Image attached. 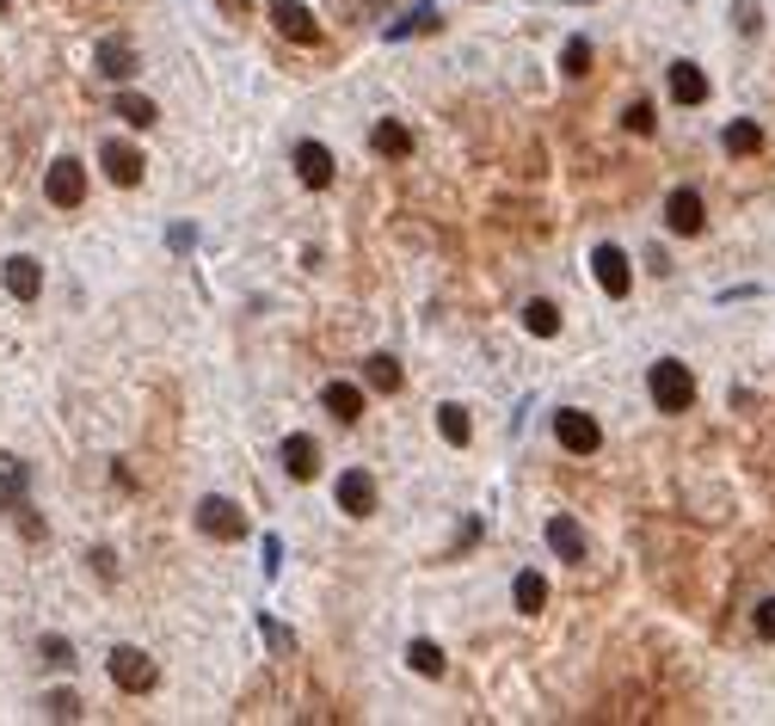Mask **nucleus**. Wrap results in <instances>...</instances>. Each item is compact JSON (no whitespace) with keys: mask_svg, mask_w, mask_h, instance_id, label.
Here are the masks:
<instances>
[{"mask_svg":"<svg viewBox=\"0 0 775 726\" xmlns=\"http://www.w3.org/2000/svg\"><path fill=\"white\" fill-rule=\"evenodd\" d=\"M44 664H56V671H68V664H75V647H68L63 634H49V640H44Z\"/></svg>","mask_w":775,"mask_h":726,"instance_id":"obj_30","label":"nucleus"},{"mask_svg":"<svg viewBox=\"0 0 775 726\" xmlns=\"http://www.w3.org/2000/svg\"><path fill=\"white\" fill-rule=\"evenodd\" d=\"M99 160H105V172H111V186H142V148H130V142H105L99 148Z\"/></svg>","mask_w":775,"mask_h":726,"instance_id":"obj_10","label":"nucleus"},{"mask_svg":"<svg viewBox=\"0 0 775 726\" xmlns=\"http://www.w3.org/2000/svg\"><path fill=\"white\" fill-rule=\"evenodd\" d=\"M671 99L677 105H701L708 99V75L696 63H671Z\"/></svg>","mask_w":775,"mask_h":726,"instance_id":"obj_14","label":"nucleus"},{"mask_svg":"<svg viewBox=\"0 0 775 726\" xmlns=\"http://www.w3.org/2000/svg\"><path fill=\"white\" fill-rule=\"evenodd\" d=\"M117 118H124V124H136V130H148L160 111H155V99H142V93H117Z\"/></svg>","mask_w":775,"mask_h":726,"instance_id":"obj_24","label":"nucleus"},{"mask_svg":"<svg viewBox=\"0 0 775 726\" xmlns=\"http://www.w3.org/2000/svg\"><path fill=\"white\" fill-rule=\"evenodd\" d=\"M701 222H708V216H701V191L677 186V191L665 198V228H671V234H701Z\"/></svg>","mask_w":775,"mask_h":726,"instance_id":"obj_8","label":"nucleus"},{"mask_svg":"<svg viewBox=\"0 0 775 726\" xmlns=\"http://www.w3.org/2000/svg\"><path fill=\"white\" fill-rule=\"evenodd\" d=\"M512 597H517V610H524V616H536V610H542V603H548V585H542V572H517Z\"/></svg>","mask_w":775,"mask_h":726,"instance_id":"obj_20","label":"nucleus"},{"mask_svg":"<svg viewBox=\"0 0 775 726\" xmlns=\"http://www.w3.org/2000/svg\"><path fill=\"white\" fill-rule=\"evenodd\" d=\"M271 19H278V32L295 37V44H314V37H321L314 13H308V7H295V0H271Z\"/></svg>","mask_w":775,"mask_h":726,"instance_id":"obj_13","label":"nucleus"},{"mask_svg":"<svg viewBox=\"0 0 775 726\" xmlns=\"http://www.w3.org/2000/svg\"><path fill=\"white\" fill-rule=\"evenodd\" d=\"M155 659H148V652L142 647H117L111 652V683H117V690L124 695H142V690H155Z\"/></svg>","mask_w":775,"mask_h":726,"instance_id":"obj_3","label":"nucleus"},{"mask_svg":"<svg viewBox=\"0 0 775 726\" xmlns=\"http://www.w3.org/2000/svg\"><path fill=\"white\" fill-rule=\"evenodd\" d=\"M560 68H566V75H585V68H591V44H585V37H573V44L560 49Z\"/></svg>","mask_w":775,"mask_h":726,"instance_id":"obj_29","label":"nucleus"},{"mask_svg":"<svg viewBox=\"0 0 775 726\" xmlns=\"http://www.w3.org/2000/svg\"><path fill=\"white\" fill-rule=\"evenodd\" d=\"M591 271H597L604 295H628V290H634V265H628V253H621V247H609V241L591 253Z\"/></svg>","mask_w":775,"mask_h":726,"instance_id":"obj_5","label":"nucleus"},{"mask_svg":"<svg viewBox=\"0 0 775 726\" xmlns=\"http://www.w3.org/2000/svg\"><path fill=\"white\" fill-rule=\"evenodd\" d=\"M406 664H413L419 678H443V647H437V640H413V647H406Z\"/></svg>","mask_w":775,"mask_h":726,"instance_id":"obj_21","label":"nucleus"},{"mask_svg":"<svg viewBox=\"0 0 775 726\" xmlns=\"http://www.w3.org/2000/svg\"><path fill=\"white\" fill-rule=\"evenodd\" d=\"M44 714H49V721H80V695L75 690H49L44 695Z\"/></svg>","mask_w":775,"mask_h":726,"instance_id":"obj_28","label":"nucleus"},{"mask_svg":"<svg viewBox=\"0 0 775 726\" xmlns=\"http://www.w3.org/2000/svg\"><path fill=\"white\" fill-rule=\"evenodd\" d=\"M548 548H554L560 560H585V529H579L573 517H548Z\"/></svg>","mask_w":775,"mask_h":726,"instance_id":"obj_15","label":"nucleus"},{"mask_svg":"<svg viewBox=\"0 0 775 726\" xmlns=\"http://www.w3.org/2000/svg\"><path fill=\"white\" fill-rule=\"evenodd\" d=\"M283 468H290L295 480H314V468H321V444H314V437H290V444H283Z\"/></svg>","mask_w":775,"mask_h":726,"instance_id":"obj_17","label":"nucleus"},{"mask_svg":"<svg viewBox=\"0 0 775 726\" xmlns=\"http://www.w3.org/2000/svg\"><path fill=\"white\" fill-rule=\"evenodd\" d=\"M333 499H339L345 517H370V511H375V480L363 474V468H345L339 487H333Z\"/></svg>","mask_w":775,"mask_h":726,"instance_id":"obj_7","label":"nucleus"},{"mask_svg":"<svg viewBox=\"0 0 775 726\" xmlns=\"http://www.w3.org/2000/svg\"><path fill=\"white\" fill-rule=\"evenodd\" d=\"M44 191H49V203H56V210H75V203L87 198V167H80V160H56V167H49V179H44Z\"/></svg>","mask_w":775,"mask_h":726,"instance_id":"obj_6","label":"nucleus"},{"mask_svg":"<svg viewBox=\"0 0 775 726\" xmlns=\"http://www.w3.org/2000/svg\"><path fill=\"white\" fill-rule=\"evenodd\" d=\"M554 437H560V449H573V456H591V449L604 444V432H597V418H591V413H579V406L554 413Z\"/></svg>","mask_w":775,"mask_h":726,"instance_id":"obj_4","label":"nucleus"},{"mask_svg":"<svg viewBox=\"0 0 775 726\" xmlns=\"http://www.w3.org/2000/svg\"><path fill=\"white\" fill-rule=\"evenodd\" d=\"M0 278H7V290H13L19 302H37V295H44V265L25 259V253H13V259L0 265Z\"/></svg>","mask_w":775,"mask_h":726,"instance_id":"obj_9","label":"nucleus"},{"mask_svg":"<svg viewBox=\"0 0 775 726\" xmlns=\"http://www.w3.org/2000/svg\"><path fill=\"white\" fill-rule=\"evenodd\" d=\"M363 376H370V388H382V394H394V388H401V364H394V357H370V364H363Z\"/></svg>","mask_w":775,"mask_h":726,"instance_id":"obj_27","label":"nucleus"},{"mask_svg":"<svg viewBox=\"0 0 775 726\" xmlns=\"http://www.w3.org/2000/svg\"><path fill=\"white\" fill-rule=\"evenodd\" d=\"M443 19H437V7H413L406 19H394L388 25V44H401V37H425V32H437Z\"/></svg>","mask_w":775,"mask_h":726,"instance_id":"obj_18","label":"nucleus"},{"mask_svg":"<svg viewBox=\"0 0 775 726\" xmlns=\"http://www.w3.org/2000/svg\"><path fill=\"white\" fill-rule=\"evenodd\" d=\"M326 413L339 418V425H357L363 418V394L351 382H326Z\"/></svg>","mask_w":775,"mask_h":726,"instance_id":"obj_16","label":"nucleus"},{"mask_svg":"<svg viewBox=\"0 0 775 726\" xmlns=\"http://www.w3.org/2000/svg\"><path fill=\"white\" fill-rule=\"evenodd\" d=\"M524 326L536 333V339H554V333H560V309H554V302H529V309H524Z\"/></svg>","mask_w":775,"mask_h":726,"instance_id":"obj_25","label":"nucleus"},{"mask_svg":"<svg viewBox=\"0 0 775 726\" xmlns=\"http://www.w3.org/2000/svg\"><path fill=\"white\" fill-rule=\"evenodd\" d=\"M647 388H652V406H659V413H689V406H696V376L683 370L677 357H659Z\"/></svg>","mask_w":775,"mask_h":726,"instance_id":"obj_1","label":"nucleus"},{"mask_svg":"<svg viewBox=\"0 0 775 726\" xmlns=\"http://www.w3.org/2000/svg\"><path fill=\"white\" fill-rule=\"evenodd\" d=\"M370 142H375V155H394V160H406V155H413V136H406L401 124H388V118L370 130Z\"/></svg>","mask_w":775,"mask_h":726,"instance_id":"obj_19","label":"nucleus"},{"mask_svg":"<svg viewBox=\"0 0 775 726\" xmlns=\"http://www.w3.org/2000/svg\"><path fill=\"white\" fill-rule=\"evenodd\" d=\"M732 19H739V32H744V37H757V32H763V13L751 7V0H744V7H739Z\"/></svg>","mask_w":775,"mask_h":726,"instance_id":"obj_32","label":"nucleus"},{"mask_svg":"<svg viewBox=\"0 0 775 726\" xmlns=\"http://www.w3.org/2000/svg\"><path fill=\"white\" fill-rule=\"evenodd\" d=\"M0 13H7V0H0Z\"/></svg>","mask_w":775,"mask_h":726,"instance_id":"obj_35","label":"nucleus"},{"mask_svg":"<svg viewBox=\"0 0 775 726\" xmlns=\"http://www.w3.org/2000/svg\"><path fill=\"white\" fill-rule=\"evenodd\" d=\"M265 640H271V647H278V652H290V647H295V640H290V628H283V622H265Z\"/></svg>","mask_w":775,"mask_h":726,"instance_id":"obj_34","label":"nucleus"},{"mask_svg":"<svg viewBox=\"0 0 775 726\" xmlns=\"http://www.w3.org/2000/svg\"><path fill=\"white\" fill-rule=\"evenodd\" d=\"M621 124L634 130V136H652V105H647V99H634V105H628V118H621Z\"/></svg>","mask_w":775,"mask_h":726,"instance_id":"obj_31","label":"nucleus"},{"mask_svg":"<svg viewBox=\"0 0 775 726\" xmlns=\"http://www.w3.org/2000/svg\"><path fill=\"white\" fill-rule=\"evenodd\" d=\"M720 142H727V155H757V148H763V130L751 124V118H739V124H727V136H720Z\"/></svg>","mask_w":775,"mask_h":726,"instance_id":"obj_22","label":"nucleus"},{"mask_svg":"<svg viewBox=\"0 0 775 726\" xmlns=\"http://www.w3.org/2000/svg\"><path fill=\"white\" fill-rule=\"evenodd\" d=\"M93 63H99V75H105V80H130V75H136V49H130V37H99Z\"/></svg>","mask_w":775,"mask_h":726,"instance_id":"obj_12","label":"nucleus"},{"mask_svg":"<svg viewBox=\"0 0 775 726\" xmlns=\"http://www.w3.org/2000/svg\"><path fill=\"white\" fill-rule=\"evenodd\" d=\"M437 432H443V444L462 449L468 444V413H462V406H437Z\"/></svg>","mask_w":775,"mask_h":726,"instance_id":"obj_26","label":"nucleus"},{"mask_svg":"<svg viewBox=\"0 0 775 726\" xmlns=\"http://www.w3.org/2000/svg\"><path fill=\"white\" fill-rule=\"evenodd\" d=\"M573 7H579V0H573Z\"/></svg>","mask_w":775,"mask_h":726,"instance_id":"obj_36","label":"nucleus"},{"mask_svg":"<svg viewBox=\"0 0 775 726\" xmlns=\"http://www.w3.org/2000/svg\"><path fill=\"white\" fill-rule=\"evenodd\" d=\"M757 634H763V640H775V597L757 603Z\"/></svg>","mask_w":775,"mask_h":726,"instance_id":"obj_33","label":"nucleus"},{"mask_svg":"<svg viewBox=\"0 0 775 726\" xmlns=\"http://www.w3.org/2000/svg\"><path fill=\"white\" fill-rule=\"evenodd\" d=\"M0 505L25 511V462H13V456H7V474H0Z\"/></svg>","mask_w":775,"mask_h":726,"instance_id":"obj_23","label":"nucleus"},{"mask_svg":"<svg viewBox=\"0 0 775 726\" xmlns=\"http://www.w3.org/2000/svg\"><path fill=\"white\" fill-rule=\"evenodd\" d=\"M198 529H203L210 541H240V536H247V511L234 505V499L210 493V499L198 505Z\"/></svg>","mask_w":775,"mask_h":726,"instance_id":"obj_2","label":"nucleus"},{"mask_svg":"<svg viewBox=\"0 0 775 726\" xmlns=\"http://www.w3.org/2000/svg\"><path fill=\"white\" fill-rule=\"evenodd\" d=\"M295 172H302L308 191H326L333 186V155H326L321 142H295Z\"/></svg>","mask_w":775,"mask_h":726,"instance_id":"obj_11","label":"nucleus"}]
</instances>
